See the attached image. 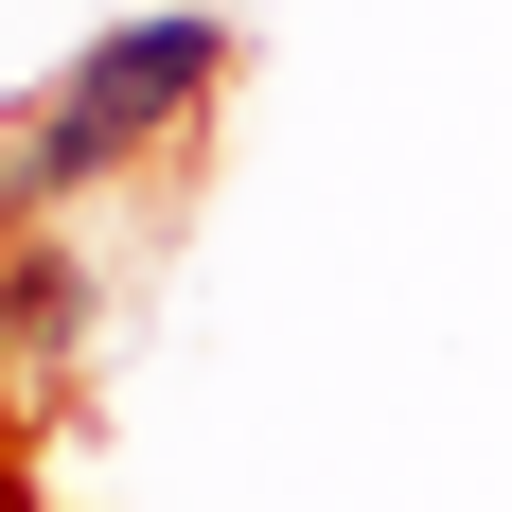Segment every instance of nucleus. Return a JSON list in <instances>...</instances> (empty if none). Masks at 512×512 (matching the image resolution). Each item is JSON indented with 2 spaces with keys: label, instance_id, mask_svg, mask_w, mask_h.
I'll list each match as a JSON object with an SVG mask.
<instances>
[{
  "label": "nucleus",
  "instance_id": "f257e3e1",
  "mask_svg": "<svg viewBox=\"0 0 512 512\" xmlns=\"http://www.w3.org/2000/svg\"><path fill=\"white\" fill-rule=\"evenodd\" d=\"M248 71V36L212 18V0H159V18H106L71 71H53L18 124H0V195L18 212H71V195H106L124 159H159V142H195L212 124V89Z\"/></svg>",
  "mask_w": 512,
  "mask_h": 512
}]
</instances>
